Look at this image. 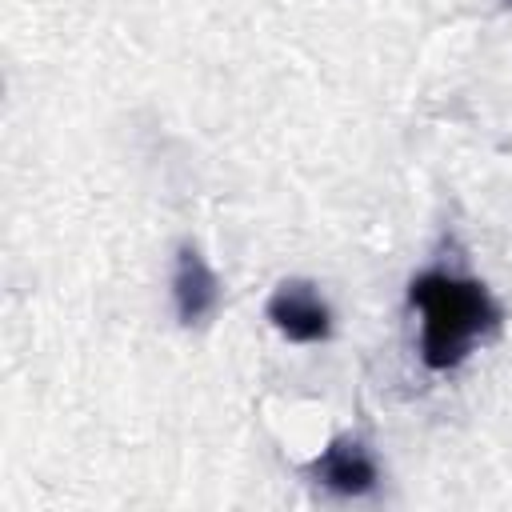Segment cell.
<instances>
[{
  "mask_svg": "<svg viewBox=\"0 0 512 512\" xmlns=\"http://www.w3.org/2000/svg\"><path fill=\"white\" fill-rule=\"evenodd\" d=\"M412 308L420 312V356L432 372L456 368L468 348L496 328L500 308L480 280L452 272H424L408 288Z\"/></svg>",
  "mask_w": 512,
  "mask_h": 512,
  "instance_id": "obj_1",
  "label": "cell"
},
{
  "mask_svg": "<svg viewBox=\"0 0 512 512\" xmlns=\"http://www.w3.org/2000/svg\"><path fill=\"white\" fill-rule=\"evenodd\" d=\"M268 320L280 336L296 344H320L332 332V312L308 280H284L268 296Z\"/></svg>",
  "mask_w": 512,
  "mask_h": 512,
  "instance_id": "obj_2",
  "label": "cell"
},
{
  "mask_svg": "<svg viewBox=\"0 0 512 512\" xmlns=\"http://www.w3.org/2000/svg\"><path fill=\"white\" fill-rule=\"evenodd\" d=\"M172 304L180 324H204L216 304H220V280L208 268V260L200 256V248L180 244L176 248V264H172Z\"/></svg>",
  "mask_w": 512,
  "mask_h": 512,
  "instance_id": "obj_3",
  "label": "cell"
},
{
  "mask_svg": "<svg viewBox=\"0 0 512 512\" xmlns=\"http://www.w3.org/2000/svg\"><path fill=\"white\" fill-rule=\"evenodd\" d=\"M308 476L340 496H364L376 488V460L372 452L352 440V436H336L312 464H308Z\"/></svg>",
  "mask_w": 512,
  "mask_h": 512,
  "instance_id": "obj_4",
  "label": "cell"
}]
</instances>
